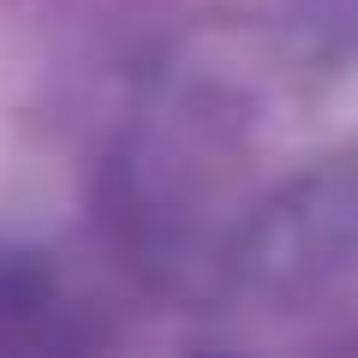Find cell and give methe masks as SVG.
<instances>
[]
</instances>
